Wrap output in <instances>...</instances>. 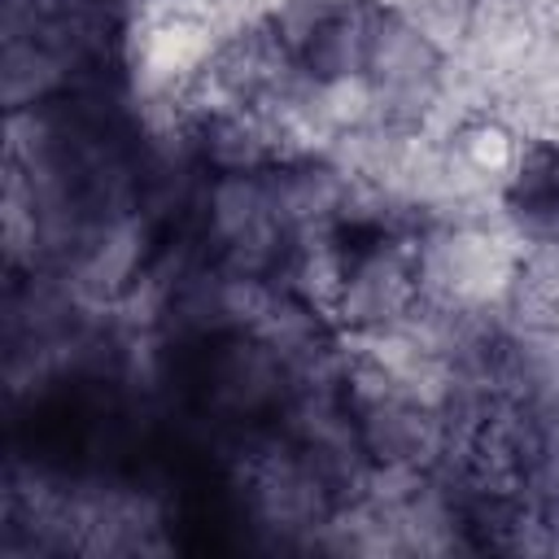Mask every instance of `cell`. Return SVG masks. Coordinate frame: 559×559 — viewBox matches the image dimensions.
I'll use <instances>...</instances> for the list:
<instances>
[{
	"label": "cell",
	"mask_w": 559,
	"mask_h": 559,
	"mask_svg": "<svg viewBox=\"0 0 559 559\" xmlns=\"http://www.w3.org/2000/svg\"><path fill=\"white\" fill-rule=\"evenodd\" d=\"M376 9L367 0H288L275 17V39L288 52V66L332 83L362 66Z\"/></svg>",
	"instance_id": "obj_1"
},
{
	"label": "cell",
	"mask_w": 559,
	"mask_h": 559,
	"mask_svg": "<svg viewBox=\"0 0 559 559\" xmlns=\"http://www.w3.org/2000/svg\"><path fill=\"white\" fill-rule=\"evenodd\" d=\"M502 214L507 223L533 240L559 249V144L528 140L502 183Z\"/></svg>",
	"instance_id": "obj_2"
}]
</instances>
